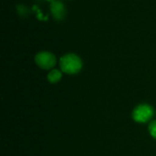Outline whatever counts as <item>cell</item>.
Returning a JSON list of instances; mask_svg holds the SVG:
<instances>
[{"mask_svg": "<svg viewBox=\"0 0 156 156\" xmlns=\"http://www.w3.org/2000/svg\"><path fill=\"white\" fill-rule=\"evenodd\" d=\"M59 67L62 72L67 74H77L82 69V61L79 56L69 53L62 56L59 59Z\"/></svg>", "mask_w": 156, "mask_h": 156, "instance_id": "obj_1", "label": "cell"}, {"mask_svg": "<svg viewBox=\"0 0 156 156\" xmlns=\"http://www.w3.org/2000/svg\"><path fill=\"white\" fill-rule=\"evenodd\" d=\"M154 108L149 104H140L136 106L133 112V119L139 123H146L154 117Z\"/></svg>", "mask_w": 156, "mask_h": 156, "instance_id": "obj_2", "label": "cell"}, {"mask_svg": "<svg viewBox=\"0 0 156 156\" xmlns=\"http://www.w3.org/2000/svg\"><path fill=\"white\" fill-rule=\"evenodd\" d=\"M36 64L42 69H51L57 64V58L54 54L48 51H41L35 56Z\"/></svg>", "mask_w": 156, "mask_h": 156, "instance_id": "obj_3", "label": "cell"}, {"mask_svg": "<svg viewBox=\"0 0 156 156\" xmlns=\"http://www.w3.org/2000/svg\"><path fill=\"white\" fill-rule=\"evenodd\" d=\"M50 10L52 13V16L57 20H62L66 16V9L62 2L55 0L51 3Z\"/></svg>", "mask_w": 156, "mask_h": 156, "instance_id": "obj_4", "label": "cell"}, {"mask_svg": "<svg viewBox=\"0 0 156 156\" xmlns=\"http://www.w3.org/2000/svg\"><path fill=\"white\" fill-rule=\"evenodd\" d=\"M62 78V73L58 69H51L48 74V80L50 83H57Z\"/></svg>", "mask_w": 156, "mask_h": 156, "instance_id": "obj_5", "label": "cell"}, {"mask_svg": "<svg viewBox=\"0 0 156 156\" xmlns=\"http://www.w3.org/2000/svg\"><path fill=\"white\" fill-rule=\"evenodd\" d=\"M148 129H149V133H150L151 136L156 139V121H152L150 122Z\"/></svg>", "mask_w": 156, "mask_h": 156, "instance_id": "obj_6", "label": "cell"}, {"mask_svg": "<svg viewBox=\"0 0 156 156\" xmlns=\"http://www.w3.org/2000/svg\"><path fill=\"white\" fill-rule=\"evenodd\" d=\"M48 1H49V2H51V3H52V2H54L55 0H48Z\"/></svg>", "mask_w": 156, "mask_h": 156, "instance_id": "obj_7", "label": "cell"}]
</instances>
